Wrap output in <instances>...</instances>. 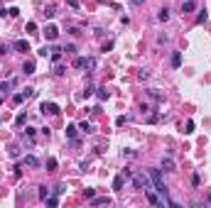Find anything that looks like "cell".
Returning a JSON list of instances; mask_svg holds the SVG:
<instances>
[{"mask_svg":"<svg viewBox=\"0 0 211 208\" xmlns=\"http://www.w3.org/2000/svg\"><path fill=\"white\" fill-rule=\"evenodd\" d=\"M150 181H152V186H155V191L157 193H162L165 198H167V186H165V181H162V174H160V169H150Z\"/></svg>","mask_w":211,"mask_h":208,"instance_id":"6da1fadb","label":"cell"},{"mask_svg":"<svg viewBox=\"0 0 211 208\" xmlns=\"http://www.w3.org/2000/svg\"><path fill=\"white\" fill-rule=\"evenodd\" d=\"M133 184H135V189H142V191H150V176H145V174H135L133 176Z\"/></svg>","mask_w":211,"mask_h":208,"instance_id":"7a4b0ae2","label":"cell"},{"mask_svg":"<svg viewBox=\"0 0 211 208\" xmlns=\"http://www.w3.org/2000/svg\"><path fill=\"white\" fill-rule=\"evenodd\" d=\"M42 113L44 115H57L59 113V105L57 103H42Z\"/></svg>","mask_w":211,"mask_h":208,"instance_id":"3957f363","label":"cell"},{"mask_svg":"<svg viewBox=\"0 0 211 208\" xmlns=\"http://www.w3.org/2000/svg\"><path fill=\"white\" fill-rule=\"evenodd\" d=\"M12 47H15L17 52H30V44H27V39H17Z\"/></svg>","mask_w":211,"mask_h":208,"instance_id":"277c9868","label":"cell"},{"mask_svg":"<svg viewBox=\"0 0 211 208\" xmlns=\"http://www.w3.org/2000/svg\"><path fill=\"white\" fill-rule=\"evenodd\" d=\"M123 184H125V174H123V176H115V181H113V191H123Z\"/></svg>","mask_w":211,"mask_h":208,"instance_id":"5b68a950","label":"cell"},{"mask_svg":"<svg viewBox=\"0 0 211 208\" xmlns=\"http://www.w3.org/2000/svg\"><path fill=\"white\" fill-rule=\"evenodd\" d=\"M172 66H174V69L182 66V52H174V54H172Z\"/></svg>","mask_w":211,"mask_h":208,"instance_id":"8992f818","label":"cell"},{"mask_svg":"<svg viewBox=\"0 0 211 208\" xmlns=\"http://www.w3.org/2000/svg\"><path fill=\"white\" fill-rule=\"evenodd\" d=\"M162 169H165V172H174V162H172L170 157H167V159H162Z\"/></svg>","mask_w":211,"mask_h":208,"instance_id":"52a82bcc","label":"cell"},{"mask_svg":"<svg viewBox=\"0 0 211 208\" xmlns=\"http://www.w3.org/2000/svg\"><path fill=\"white\" fill-rule=\"evenodd\" d=\"M44 35H47V39H57V27H54V25H49V27L44 30Z\"/></svg>","mask_w":211,"mask_h":208,"instance_id":"ba28073f","label":"cell"},{"mask_svg":"<svg viewBox=\"0 0 211 208\" xmlns=\"http://www.w3.org/2000/svg\"><path fill=\"white\" fill-rule=\"evenodd\" d=\"M91 203H93V206H108L110 198H106V196H101V198H91Z\"/></svg>","mask_w":211,"mask_h":208,"instance_id":"9c48e42d","label":"cell"},{"mask_svg":"<svg viewBox=\"0 0 211 208\" xmlns=\"http://www.w3.org/2000/svg\"><path fill=\"white\" fill-rule=\"evenodd\" d=\"M194 10V0H187V2H182V12H192Z\"/></svg>","mask_w":211,"mask_h":208,"instance_id":"30bf717a","label":"cell"},{"mask_svg":"<svg viewBox=\"0 0 211 208\" xmlns=\"http://www.w3.org/2000/svg\"><path fill=\"white\" fill-rule=\"evenodd\" d=\"M157 20H162V22H167L170 20V10L165 7V10H160V15H157Z\"/></svg>","mask_w":211,"mask_h":208,"instance_id":"8fae6325","label":"cell"},{"mask_svg":"<svg viewBox=\"0 0 211 208\" xmlns=\"http://www.w3.org/2000/svg\"><path fill=\"white\" fill-rule=\"evenodd\" d=\"M22 71H25L27 76H30V73H35V64H32V61H27V64L22 66Z\"/></svg>","mask_w":211,"mask_h":208,"instance_id":"7c38bea8","label":"cell"},{"mask_svg":"<svg viewBox=\"0 0 211 208\" xmlns=\"http://www.w3.org/2000/svg\"><path fill=\"white\" fill-rule=\"evenodd\" d=\"M67 137H69V139L76 137V125H69V127H67Z\"/></svg>","mask_w":211,"mask_h":208,"instance_id":"4fadbf2b","label":"cell"},{"mask_svg":"<svg viewBox=\"0 0 211 208\" xmlns=\"http://www.w3.org/2000/svg\"><path fill=\"white\" fill-rule=\"evenodd\" d=\"M25 162H27L30 167H39V162H37V157H32V154H30V157H25Z\"/></svg>","mask_w":211,"mask_h":208,"instance_id":"5bb4252c","label":"cell"},{"mask_svg":"<svg viewBox=\"0 0 211 208\" xmlns=\"http://www.w3.org/2000/svg\"><path fill=\"white\" fill-rule=\"evenodd\" d=\"M79 127H81V130H84V132H93V125H91V123H81V125H79Z\"/></svg>","mask_w":211,"mask_h":208,"instance_id":"9a60e30c","label":"cell"},{"mask_svg":"<svg viewBox=\"0 0 211 208\" xmlns=\"http://www.w3.org/2000/svg\"><path fill=\"white\" fill-rule=\"evenodd\" d=\"M206 17H209V15H206V10H204V12H201V15H199V17H196V22H199V25H201V22H206Z\"/></svg>","mask_w":211,"mask_h":208,"instance_id":"2e32d148","label":"cell"},{"mask_svg":"<svg viewBox=\"0 0 211 208\" xmlns=\"http://www.w3.org/2000/svg\"><path fill=\"white\" fill-rule=\"evenodd\" d=\"M59 56H62V49H52V59H54V61H57V59H59Z\"/></svg>","mask_w":211,"mask_h":208,"instance_id":"e0dca14e","label":"cell"},{"mask_svg":"<svg viewBox=\"0 0 211 208\" xmlns=\"http://www.w3.org/2000/svg\"><path fill=\"white\" fill-rule=\"evenodd\" d=\"M74 66H76V69H81V66H86V59H76V61H74Z\"/></svg>","mask_w":211,"mask_h":208,"instance_id":"ac0fdd59","label":"cell"},{"mask_svg":"<svg viewBox=\"0 0 211 208\" xmlns=\"http://www.w3.org/2000/svg\"><path fill=\"white\" fill-rule=\"evenodd\" d=\"M47 196H49V189L42 186V189H39V198H47Z\"/></svg>","mask_w":211,"mask_h":208,"instance_id":"d6986e66","label":"cell"},{"mask_svg":"<svg viewBox=\"0 0 211 208\" xmlns=\"http://www.w3.org/2000/svg\"><path fill=\"white\" fill-rule=\"evenodd\" d=\"M17 12H20L17 7H10V10H7V15H10V17H17Z\"/></svg>","mask_w":211,"mask_h":208,"instance_id":"ffe728a7","label":"cell"},{"mask_svg":"<svg viewBox=\"0 0 211 208\" xmlns=\"http://www.w3.org/2000/svg\"><path fill=\"white\" fill-rule=\"evenodd\" d=\"M67 2H69V7H74V10L79 7V2H76V0H67Z\"/></svg>","mask_w":211,"mask_h":208,"instance_id":"44dd1931","label":"cell"},{"mask_svg":"<svg viewBox=\"0 0 211 208\" xmlns=\"http://www.w3.org/2000/svg\"><path fill=\"white\" fill-rule=\"evenodd\" d=\"M209 203H211V193H209Z\"/></svg>","mask_w":211,"mask_h":208,"instance_id":"7402d4cb","label":"cell"}]
</instances>
